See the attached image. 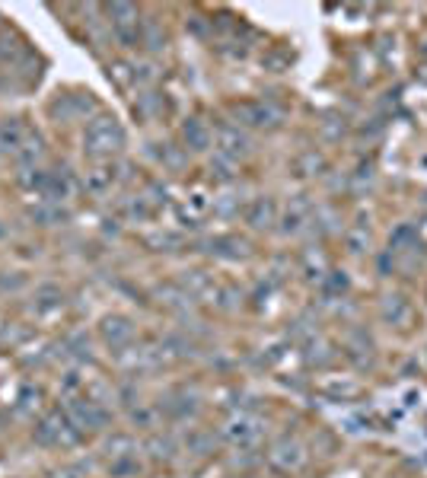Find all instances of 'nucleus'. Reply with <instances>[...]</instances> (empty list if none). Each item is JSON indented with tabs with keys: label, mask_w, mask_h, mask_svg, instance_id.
Returning <instances> with one entry per match:
<instances>
[{
	"label": "nucleus",
	"mask_w": 427,
	"mask_h": 478,
	"mask_svg": "<svg viewBox=\"0 0 427 478\" xmlns=\"http://www.w3.org/2000/svg\"><path fill=\"white\" fill-rule=\"evenodd\" d=\"M348 246H351V252H363V249L370 246V233L361 227L357 233H351V236H348Z\"/></svg>",
	"instance_id": "f03ea898"
},
{
	"label": "nucleus",
	"mask_w": 427,
	"mask_h": 478,
	"mask_svg": "<svg viewBox=\"0 0 427 478\" xmlns=\"http://www.w3.org/2000/svg\"><path fill=\"white\" fill-rule=\"evenodd\" d=\"M379 316L389 325H405L411 319V306L402 294H386V297L379 300Z\"/></svg>",
	"instance_id": "f257e3e1"
}]
</instances>
